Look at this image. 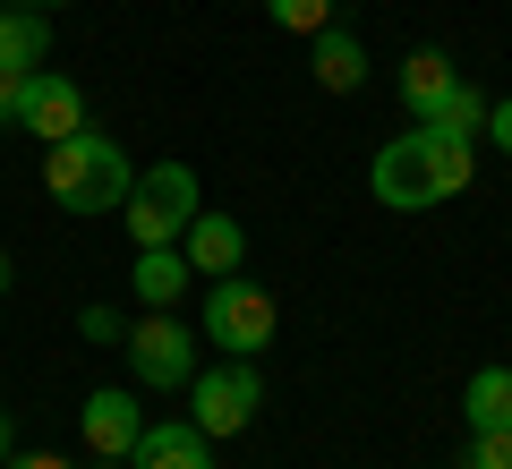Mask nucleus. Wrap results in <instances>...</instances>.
<instances>
[{
    "label": "nucleus",
    "instance_id": "1",
    "mask_svg": "<svg viewBox=\"0 0 512 469\" xmlns=\"http://www.w3.org/2000/svg\"><path fill=\"white\" fill-rule=\"evenodd\" d=\"M478 171L470 137H444V128H410V137H393L367 163V188H376V205H393V214H427V205L461 197Z\"/></svg>",
    "mask_w": 512,
    "mask_h": 469
},
{
    "label": "nucleus",
    "instance_id": "2",
    "mask_svg": "<svg viewBox=\"0 0 512 469\" xmlns=\"http://www.w3.org/2000/svg\"><path fill=\"white\" fill-rule=\"evenodd\" d=\"M43 188H52L60 214H120L128 188H137V163H128V145L103 137V128H77V137L43 145Z\"/></svg>",
    "mask_w": 512,
    "mask_h": 469
},
{
    "label": "nucleus",
    "instance_id": "3",
    "mask_svg": "<svg viewBox=\"0 0 512 469\" xmlns=\"http://www.w3.org/2000/svg\"><path fill=\"white\" fill-rule=\"evenodd\" d=\"M282 307L265 282H248V273H222V282H205V342L222 350V359H265V342H274Z\"/></svg>",
    "mask_w": 512,
    "mask_h": 469
},
{
    "label": "nucleus",
    "instance_id": "4",
    "mask_svg": "<svg viewBox=\"0 0 512 469\" xmlns=\"http://www.w3.org/2000/svg\"><path fill=\"white\" fill-rule=\"evenodd\" d=\"M197 205H205L197 197V171H188V163H154V171H137L120 222H128L137 248H180V231L197 222Z\"/></svg>",
    "mask_w": 512,
    "mask_h": 469
},
{
    "label": "nucleus",
    "instance_id": "5",
    "mask_svg": "<svg viewBox=\"0 0 512 469\" xmlns=\"http://www.w3.org/2000/svg\"><path fill=\"white\" fill-rule=\"evenodd\" d=\"M120 350H128V376L146 384V393H188V376H197V342H188V325L171 307H146L120 333Z\"/></svg>",
    "mask_w": 512,
    "mask_h": 469
},
{
    "label": "nucleus",
    "instance_id": "6",
    "mask_svg": "<svg viewBox=\"0 0 512 469\" xmlns=\"http://www.w3.org/2000/svg\"><path fill=\"white\" fill-rule=\"evenodd\" d=\"M256 410H265V376H256V359H222V367H197L188 376V418H197L205 435H239L256 427Z\"/></svg>",
    "mask_w": 512,
    "mask_h": 469
},
{
    "label": "nucleus",
    "instance_id": "7",
    "mask_svg": "<svg viewBox=\"0 0 512 469\" xmlns=\"http://www.w3.org/2000/svg\"><path fill=\"white\" fill-rule=\"evenodd\" d=\"M18 128H26V137H43V145H60V137H77V128H94V120H86V86H77V77H60V69H35V77H26Z\"/></svg>",
    "mask_w": 512,
    "mask_h": 469
},
{
    "label": "nucleus",
    "instance_id": "8",
    "mask_svg": "<svg viewBox=\"0 0 512 469\" xmlns=\"http://www.w3.org/2000/svg\"><path fill=\"white\" fill-rule=\"evenodd\" d=\"M77 427H86V452H94V461H128V452H137V435H146V410H137V393L103 384V393H86Z\"/></svg>",
    "mask_w": 512,
    "mask_h": 469
},
{
    "label": "nucleus",
    "instance_id": "9",
    "mask_svg": "<svg viewBox=\"0 0 512 469\" xmlns=\"http://www.w3.org/2000/svg\"><path fill=\"white\" fill-rule=\"evenodd\" d=\"M128 469H214V435L197 418H154L128 452Z\"/></svg>",
    "mask_w": 512,
    "mask_h": 469
},
{
    "label": "nucleus",
    "instance_id": "10",
    "mask_svg": "<svg viewBox=\"0 0 512 469\" xmlns=\"http://www.w3.org/2000/svg\"><path fill=\"white\" fill-rule=\"evenodd\" d=\"M180 248H188V273H205V282H222V273L248 265V231H239L231 214H214V205H197V222L180 231Z\"/></svg>",
    "mask_w": 512,
    "mask_h": 469
},
{
    "label": "nucleus",
    "instance_id": "11",
    "mask_svg": "<svg viewBox=\"0 0 512 469\" xmlns=\"http://www.w3.org/2000/svg\"><path fill=\"white\" fill-rule=\"evenodd\" d=\"M308 69L325 94H359L367 86V43L350 26H325V35H308Z\"/></svg>",
    "mask_w": 512,
    "mask_h": 469
},
{
    "label": "nucleus",
    "instance_id": "12",
    "mask_svg": "<svg viewBox=\"0 0 512 469\" xmlns=\"http://www.w3.org/2000/svg\"><path fill=\"white\" fill-rule=\"evenodd\" d=\"M43 52H52V18L0 0V69H43Z\"/></svg>",
    "mask_w": 512,
    "mask_h": 469
},
{
    "label": "nucleus",
    "instance_id": "13",
    "mask_svg": "<svg viewBox=\"0 0 512 469\" xmlns=\"http://www.w3.org/2000/svg\"><path fill=\"white\" fill-rule=\"evenodd\" d=\"M137 307H171L188 290V248H137V273H128Z\"/></svg>",
    "mask_w": 512,
    "mask_h": 469
},
{
    "label": "nucleus",
    "instance_id": "14",
    "mask_svg": "<svg viewBox=\"0 0 512 469\" xmlns=\"http://www.w3.org/2000/svg\"><path fill=\"white\" fill-rule=\"evenodd\" d=\"M453 86H461V69H453L444 52H410V60H402V103H410V120H427Z\"/></svg>",
    "mask_w": 512,
    "mask_h": 469
},
{
    "label": "nucleus",
    "instance_id": "15",
    "mask_svg": "<svg viewBox=\"0 0 512 469\" xmlns=\"http://www.w3.org/2000/svg\"><path fill=\"white\" fill-rule=\"evenodd\" d=\"M461 418L478 427H512V367H478L470 384H461Z\"/></svg>",
    "mask_w": 512,
    "mask_h": 469
},
{
    "label": "nucleus",
    "instance_id": "16",
    "mask_svg": "<svg viewBox=\"0 0 512 469\" xmlns=\"http://www.w3.org/2000/svg\"><path fill=\"white\" fill-rule=\"evenodd\" d=\"M419 128H444V137H470V145H478V137H487V94H478V86H470V77H461V86H453V94H444V103H436V111H427V120H419Z\"/></svg>",
    "mask_w": 512,
    "mask_h": 469
},
{
    "label": "nucleus",
    "instance_id": "17",
    "mask_svg": "<svg viewBox=\"0 0 512 469\" xmlns=\"http://www.w3.org/2000/svg\"><path fill=\"white\" fill-rule=\"evenodd\" d=\"M265 18H274L282 35H325V26H333V0H265Z\"/></svg>",
    "mask_w": 512,
    "mask_h": 469
},
{
    "label": "nucleus",
    "instance_id": "18",
    "mask_svg": "<svg viewBox=\"0 0 512 469\" xmlns=\"http://www.w3.org/2000/svg\"><path fill=\"white\" fill-rule=\"evenodd\" d=\"M461 469H512V427H478L470 452H461Z\"/></svg>",
    "mask_w": 512,
    "mask_h": 469
},
{
    "label": "nucleus",
    "instance_id": "19",
    "mask_svg": "<svg viewBox=\"0 0 512 469\" xmlns=\"http://www.w3.org/2000/svg\"><path fill=\"white\" fill-rule=\"evenodd\" d=\"M26 77H35V69H0V128H18V111H26Z\"/></svg>",
    "mask_w": 512,
    "mask_h": 469
},
{
    "label": "nucleus",
    "instance_id": "20",
    "mask_svg": "<svg viewBox=\"0 0 512 469\" xmlns=\"http://www.w3.org/2000/svg\"><path fill=\"white\" fill-rule=\"evenodd\" d=\"M487 137L512 154V94H495V103H487Z\"/></svg>",
    "mask_w": 512,
    "mask_h": 469
},
{
    "label": "nucleus",
    "instance_id": "21",
    "mask_svg": "<svg viewBox=\"0 0 512 469\" xmlns=\"http://www.w3.org/2000/svg\"><path fill=\"white\" fill-rule=\"evenodd\" d=\"M9 469H69L60 452H9Z\"/></svg>",
    "mask_w": 512,
    "mask_h": 469
},
{
    "label": "nucleus",
    "instance_id": "22",
    "mask_svg": "<svg viewBox=\"0 0 512 469\" xmlns=\"http://www.w3.org/2000/svg\"><path fill=\"white\" fill-rule=\"evenodd\" d=\"M9 452H18V418L0 410V469H9Z\"/></svg>",
    "mask_w": 512,
    "mask_h": 469
},
{
    "label": "nucleus",
    "instance_id": "23",
    "mask_svg": "<svg viewBox=\"0 0 512 469\" xmlns=\"http://www.w3.org/2000/svg\"><path fill=\"white\" fill-rule=\"evenodd\" d=\"M9 282H18V273H9V248H0V299H9Z\"/></svg>",
    "mask_w": 512,
    "mask_h": 469
},
{
    "label": "nucleus",
    "instance_id": "24",
    "mask_svg": "<svg viewBox=\"0 0 512 469\" xmlns=\"http://www.w3.org/2000/svg\"><path fill=\"white\" fill-rule=\"evenodd\" d=\"M18 9H43V18H52V9H60V0H18Z\"/></svg>",
    "mask_w": 512,
    "mask_h": 469
},
{
    "label": "nucleus",
    "instance_id": "25",
    "mask_svg": "<svg viewBox=\"0 0 512 469\" xmlns=\"http://www.w3.org/2000/svg\"><path fill=\"white\" fill-rule=\"evenodd\" d=\"M94 469H128V461H94Z\"/></svg>",
    "mask_w": 512,
    "mask_h": 469
}]
</instances>
